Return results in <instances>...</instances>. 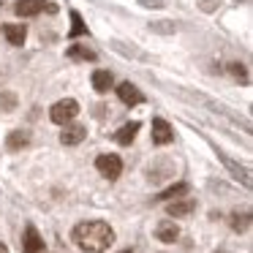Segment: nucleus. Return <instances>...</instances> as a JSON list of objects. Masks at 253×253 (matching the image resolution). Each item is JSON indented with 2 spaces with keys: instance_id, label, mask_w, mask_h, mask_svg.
Here are the masks:
<instances>
[{
  "instance_id": "obj_1",
  "label": "nucleus",
  "mask_w": 253,
  "mask_h": 253,
  "mask_svg": "<svg viewBox=\"0 0 253 253\" xmlns=\"http://www.w3.org/2000/svg\"><path fill=\"white\" fill-rule=\"evenodd\" d=\"M71 240L84 253H104L115 242V229L104 220H84V223L74 226Z\"/></svg>"
},
{
  "instance_id": "obj_2",
  "label": "nucleus",
  "mask_w": 253,
  "mask_h": 253,
  "mask_svg": "<svg viewBox=\"0 0 253 253\" xmlns=\"http://www.w3.org/2000/svg\"><path fill=\"white\" fill-rule=\"evenodd\" d=\"M77 115H79V104L74 98H63V101H57V104L49 109L52 123H57V126H68Z\"/></svg>"
},
{
  "instance_id": "obj_3",
  "label": "nucleus",
  "mask_w": 253,
  "mask_h": 253,
  "mask_svg": "<svg viewBox=\"0 0 253 253\" xmlns=\"http://www.w3.org/2000/svg\"><path fill=\"white\" fill-rule=\"evenodd\" d=\"M95 169H98L106 180H117V177L123 174V161H120V155H115V153H104V155L95 158Z\"/></svg>"
},
{
  "instance_id": "obj_4",
  "label": "nucleus",
  "mask_w": 253,
  "mask_h": 253,
  "mask_svg": "<svg viewBox=\"0 0 253 253\" xmlns=\"http://www.w3.org/2000/svg\"><path fill=\"white\" fill-rule=\"evenodd\" d=\"M41 251H44V240H41L39 229L33 223H28L22 237V253H41Z\"/></svg>"
},
{
  "instance_id": "obj_5",
  "label": "nucleus",
  "mask_w": 253,
  "mask_h": 253,
  "mask_svg": "<svg viewBox=\"0 0 253 253\" xmlns=\"http://www.w3.org/2000/svg\"><path fill=\"white\" fill-rule=\"evenodd\" d=\"M115 90H117V98H120L126 106H136V104H142V101H144L142 90H139L136 84H131V82H123V84H117Z\"/></svg>"
},
{
  "instance_id": "obj_6",
  "label": "nucleus",
  "mask_w": 253,
  "mask_h": 253,
  "mask_svg": "<svg viewBox=\"0 0 253 253\" xmlns=\"http://www.w3.org/2000/svg\"><path fill=\"white\" fill-rule=\"evenodd\" d=\"M153 142L155 144H171L174 142V128H171L164 117H155L153 120Z\"/></svg>"
},
{
  "instance_id": "obj_7",
  "label": "nucleus",
  "mask_w": 253,
  "mask_h": 253,
  "mask_svg": "<svg viewBox=\"0 0 253 253\" xmlns=\"http://www.w3.org/2000/svg\"><path fill=\"white\" fill-rule=\"evenodd\" d=\"M84 136H87V128L79 126V123H68V126L63 128V133H60V142L66 144V147H74V144H79Z\"/></svg>"
},
{
  "instance_id": "obj_8",
  "label": "nucleus",
  "mask_w": 253,
  "mask_h": 253,
  "mask_svg": "<svg viewBox=\"0 0 253 253\" xmlns=\"http://www.w3.org/2000/svg\"><path fill=\"white\" fill-rule=\"evenodd\" d=\"M193 210H196V202H193V199H174V202L166 204V215H169V218H185Z\"/></svg>"
},
{
  "instance_id": "obj_9",
  "label": "nucleus",
  "mask_w": 253,
  "mask_h": 253,
  "mask_svg": "<svg viewBox=\"0 0 253 253\" xmlns=\"http://www.w3.org/2000/svg\"><path fill=\"white\" fill-rule=\"evenodd\" d=\"M46 6V0H17L14 3V14L17 17H36V14H41Z\"/></svg>"
},
{
  "instance_id": "obj_10",
  "label": "nucleus",
  "mask_w": 253,
  "mask_h": 253,
  "mask_svg": "<svg viewBox=\"0 0 253 253\" xmlns=\"http://www.w3.org/2000/svg\"><path fill=\"white\" fill-rule=\"evenodd\" d=\"M112 84H115V77H112V71H104V68H98V71H93V90L95 93H109Z\"/></svg>"
},
{
  "instance_id": "obj_11",
  "label": "nucleus",
  "mask_w": 253,
  "mask_h": 253,
  "mask_svg": "<svg viewBox=\"0 0 253 253\" xmlns=\"http://www.w3.org/2000/svg\"><path fill=\"white\" fill-rule=\"evenodd\" d=\"M139 120H131V123H126V126L120 128V131L115 133V142L117 144H123V147H128V144L133 142V139H136V133H139Z\"/></svg>"
},
{
  "instance_id": "obj_12",
  "label": "nucleus",
  "mask_w": 253,
  "mask_h": 253,
  "mask_svg": "<svg viewBox=\"0 0 253 253\" xmlns=\"http://www.w3.org/2000/svg\"><path fill=\"white\" fill-rule=\"evenodd\" d=\"M3 36H6L8 44L22 46L25 39H28V28H25V25H3Z\"/></svg>"
},
{
  "instance_id": "obj_13",
  "label": "nucleus",
  "mask_w": 253,
  "mask_h": 253,
  "mask_svg": "<svg viewBox=\"0 0 253 253\" xmlns=\"http://www.w3.org/2000/svg\"><path fill=\"white\" fill-rule=\"evenodd\" d=\"M188 191H191V185H188V182H174V185H169L166 191H161L158 196H155V202H171V199L185 196Z\"/></svg>"
},
{
  "instance_id": "obj_14",
  "label": "nucleus",
  "mask_w": 253,
  "mask_h": 253,
  "mask_svg": "<svg viewBox=\"0 0 253 253\" xmlns=\"http://www.w3.org/2000/svg\"><path fill=\"white\" fill-rule=\"evenodd\" d=\"M30 144V131H11L6 139V147L11 150V153H17V150L28 147Z\"/></svg>"
},
{
  "instance_id": "obj_15",
  "label": "nucleus",
  "mask_w": 253,
  "mask_h": 253,
  "mask_svg": "<svg viewBox=\"0 0 253 253\" xmlns=\"http://www.w3.org/2000/svg\"><path fill=\"white\" fill-rule=\"evenodd\" d=\"M155 237H158L161 242H174L177 237H180V229H177V223L164 220V223H158V229H155Z\"/></svg>"
},
{
  "instance_id": "obj_16",
  "label": "nucleus",
  "mask_w": 253,
  "mask_h": 253,
  "mask_svg": "<svg viewBox=\"0 0 253 253\" xmlns=\"http://www.w3.org/2000/svg\"><path fill=\"white\" fill-rule=\"evenodd\" d=\"M71 60H84V63H93L95 60V52L93 49H87L84 44H74V46H68V52H66Z\"/></svg>"
},
{
  "instance_id": "obj_17",
  "label": "nucleus",
  "mask_w": 253,
  "mask_h": 253,
  "mask_svg": "<svg viewBox=\"0 0 253 253\" xmlns=\"http://www.w3.org/2000/svg\"><path fill=\"white\" fill-rule=\"evenodd\" d=\"M229 223H231V229H234L237 234H242V231L251 229V212H231Z\"/></svg>"
},
{
  "instance_id": "obj_18",
  "label": "nucleus",
  "mask_w": 253,
  "mask_h": 253,
  "mask_svg": "<svg viewBox=\"0 0 253 253\" xmlns=\"http://www.w3.org/2000/svg\"><path fill=\"white\" fill-rule=\"evenodd\" d=\"M218 155H220V161H223V164L229 166L231 171H234V177H240V180H242V185H245V188L251 185V174H248V169H242V166H237L234 161H231V158H226L223 153H218Z\"/></svg>"
},
{
  "instance_id": "obj_19",
  "label": "nucleus",
  "mask_w": 253,
  "mask_h": 253,
  "mask_svg": "<svg viewBox=\"0 0 253 253\" xmlns=\"http://www.w3.org/2000/svg\"><path fill=\"white\" fill-rule=\"evenodd\" d=\"M71 30H68V36H71V39H77V36H84L87 33V25L82 22V14L79 11H71Z\"/></svg>"
},
{
  "instance_id": "obj_20",
  "label": "nucleus",
  "mask_w": 253,
  "mask_h": 253,
  "mask_svg": "<svg viewBox=\"0 0 253 253\" xmlns=\"http://www.w3.org/2000/svg\"><path fill=\"white\" fill-rule=\"evenodd\" d=\"M0 109H3V112H14V109H17V95L8 93V90H3V93H0Z\"/></svg>"
},
{
  "instance_id": "obj_21",
  "label": "nucleus",
  "mask_w": 253,
  "mask_h": 253,
  "mask_svg": "<svg viewBox=\"0 0 253 253\" xmlns=\"http://www.w3.org/2000/svg\"><path fill=\"white\" fill-rule=\"evenodd\" d=\"M229 71H231V77L248 82V71H245V66H242V63H229Z\"/></svg>"
},
{
  "instance_id": "obj_22",
  "label": "nucleus",
  "mask_w": 253,
  "mask_h": 253,
  "mask_svg": "<svg viewBox=\"0 0 253 253\" xmlns=\"http://www.w3.org/2000/svg\"><path fill=\"white\" fill-rule=\"evenodd\" d=\"M139 3L147 8H164V0H139Z\"/></svg>"
},
{
  "instance_id": "obj_23",
  "label": "nucleus",
  "mask_w": 253,
  "mask_h": 253,
  "mask_svg": "<svg viewBox=\"0 0 253 253\" xmlns=\"http://www.w3.org/2000/svg\"><path fill=\"white\" fill-rule=\"evenodd\" d=\"M0 253H8V245H6V242H0Z\"/></svg>"
},
{
  "instance_id": "obj_24",
  "label": "nucleus",
  "mask_w": 253,
  "mask_h": 253,
  "mask_svg": "<svg viewBox=\"0 0 253 253\" xmlns=\"http://www.w3.org/2000/svg\"><path fill=\"white\" fill-rule=\"evenodd\" d=\"M215 253H229V251H215Z\"/></svg>"
},
{
  "instance_id": "obj_25",
  "label": "nucleus",
  "mask_w": 253,
  "mask_h": 253,
  "mask_svg": "<svg viewBox=\"0 0 253 253\" xmlns=\"http://www.w3.org/2000/svg\"><path fill=\"white\" fill-rule=\"evenodd\" d=\"M120 253H133V251H120Z\"/></svg>"
},
{
  "instance_id": "obj_26",
  "label": "nucleus",
  "mask_w": 253,
  "mask_h": 253,
  "mask_svg": "<svg viewBox=\"0 0 253 253\" xmlns=\"http://www.w3.org/2000/svg\"><path fill=\"white\" fill-rule=\"evenodd\" d=\"M0 6H3V0H0Z\"/></svg>"
}]
</instances>
